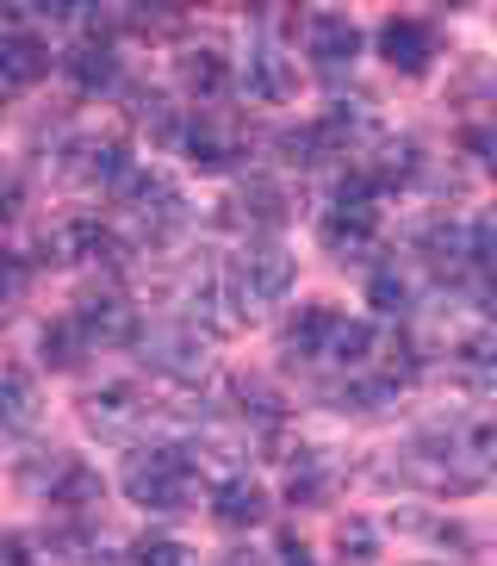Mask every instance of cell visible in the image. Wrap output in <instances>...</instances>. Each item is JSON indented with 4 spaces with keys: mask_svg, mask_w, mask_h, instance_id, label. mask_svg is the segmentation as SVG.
<instances>
[{
    "mask_svg": "<svg viewBox=\"0 0 497 566\" xmlns=\"http://www.w3.org/2000/svg\"><path fill=\"white\" fill-rule=\"evenodd\" d=\"M398 480L416 485V492H479L497 480V411L461 417V423H442V430L416 436L398 449Z\"/></svg>",
    "mask_w": 497,
    "mask_h": 566,
    "instance_id": "6da1fadb",
    "label": "cell"
},
{
    "mask_svg": "<svg viewBox=\"0 0 497 566\" xmlns=\"http://www.w3.org/2000/svg\"><path fill=\"white\" fill-rule=\"evenodd\" d=\"M380 187L367 181L361 168H342L336 187L324 193V212H317V243L336 255V262H367L380 255V206H373Z\"/></svg>",
    "mask_w": 497,
    "mask_h": 566,
    "instance_id": "7a4b0ae2",
    "label": "cell"
},
{
    "mask_svg": "<svg viewBox=\"0 0 497 566\" xmlns=\"http://www.w3.org/2000/svg\"><path fill=\"white\" fill-rule=\"evenodd\" d=\"M118 485L125 499L144 504V511H193L199 499V461L175 442H137L118 467Z\"/></svg>",
    "mask_w": 497,
    "mask_h": 566,
    "instance_id": "3957f363",
    "label": "cell"
},
{
    "mask_svg": "<svg viewBox=\"0 0 497 566\" xmlns=\"http://www.w3.org/2000/svg\"><path fill=\"white\" fill-rule=\"evenodd\" d=\"M137 361H144L149 374L175 380V386L212 380V349H205V331H199V324H187V317L144 324V331H137Z\"/></svg>",
    "mask_w": 497,
    "mask_h": 566,
    "instance_id": "277c9868",
    "label": "cell"
},
{
    "mask_svg": "<svg viewBox=\"0 0 497 566\" xmlns=\"http://www.w3.org/2000/svg\"><path fill=\"white\" fill-rule=\"evenodd\" d=\"M224 274H231V286H236V300H243V312H248V324L267 312L274 300H286L293 293V255L274 243V237H248L243 250L224 262Z\"/></svg>",
    "mask_w": 497,
    "mask_h": 566,
    "instance_id": "5b68a950",
    "label": "cell"
},
{
    "mask_svg": "<svg viewBox=\"0 0 497 566\" xmlns=\"http://www.w3.org/2000/svg\"><path fill=\"white\" fill-rule=\"evenodd\" d=\"M118 206H125V218H131L137 231H149V243L187 224V193L168 181L162 168H131L125 187H118Z\"/></svg>",
    "mask_w": 497,
    "mask_h": 566,
    "instance_id": "8992f818",
    "label": "cell"
},
{
    "mask_svg": "<svg viewBox=\"0 0 497 566\" xmlns=\"http://www.w3.org/2000/svg\"><path fill=\"white\" fill-rule=\"evenodd\" d=\"M63 181L82 187V193H99V187H125V175H131V156H125V137L113 132H82L75 144L63 150Z\"/></svg>",
    "mask_w": 497,
    "mask_h": 566,
    "instance_id": "52a82bcc",
    "label": "cell"
},
{
    "mask_svg": "<svg viewBox=\"0 0 497 566\" xmlns=\"http://www.w3.org/2000/svg\"><path fill=\"white\" fill-rule=\"evenodd\" d=\"M149 417H156L149 392H137V386H125V380L99 386V392H87V399H82V423L94 436H106V442H131V449H137V436L149 430Z\"/></svg>",
    "mask_w": 497,
    "mask_h": 566,
    "instance_id": "ba28073f",
    "label": "cell"
},
{
    "mask_svg": "<svg viewBox=\"0 0 497 566\" xmlns=\"http://www.w3.org/2000/svg\"><path fill=\"white\" fill-rule=\"evenodd\" d=\"M187 324H199L205 336H236L248 324L243 300H236V286L224 268H199L193 281H187Z\"/></svg>",
    "mask_w": 497,
    "mask_h": 566,
    "instance_id": "9c48e42d",
    "label": "cell"
},
{
    "mask_svg": "<svg viewBox=\"0 0 497 566\" xmlns=\"http://www.w3.org/2000/svg\"><path fill=\"white\" fill-rule=\"evenodd\" d=\"M50 63H63V56H50V38L32 32V13L25 7L7 13V32H0V87L25 94L38 75H50Z\"/></svg>",
    "mask_w": 497,
    "mask_h": 566,
    "instance_id": "30bf717a",
    "label": "cell"
},
{
    "mask_svg": "<svg viewBox=\"0 0 497 566\" xmlns=\"http://www.w3.org/2000/svg\"><path fill=\"white\" fill-rule=\"evenodd\" d=\"M298 32H305V56H311V69L324 82H336V75H348L361 63V25L348 13H305Z\"/></svg>",
    "mask_w": 497,
    "mask_h": 566,
    "instance_id": "8fae6325",
    "label": "cell"
},
{
    "mask_svg": "<svg viewBox=\"0 0 497 566\" xmlns=\"http://www.w3.org/2000/svg\"><path fill=\"white\" fill-rule=\"evenodd\" d=\"M38 250H44V262H113L118 255V237L99 224V218L75 212V218H56V224H44V237H38Z\"/></svg>",
    "mask_w": 497,
    "mask_h": 566,
    "instance_id": "7c38bea8",
    "label": "cell"
},
{
    "mask_svg": "<svg viewBox=\"0 0 497 566\" xmlns=\"http://www.w3.org/2000/svg\"><path fill=\"white\" fill-rule=\"evenodd\" d=\"M380 56L398 69V75H430V63L442 56V32H435L430 19H416V13H392L380 25Z\"/></svg>",
    "mask_w": 497,
    "mask_h": 566,
    "instance_id": "4fadbf2b",
    "label": "cell"
},
{
    "mask_svg": "<svg viewBox=\"0 0 497 566\" xmlns=\"http://www.w3.org/2000/svg\"><path fill=\"white\" fill-rule=\"evenodd\" d=\"M181 156L193 168H231L236 156H243V132H236V118H224L212 106V113H199L187 118V137H181Z\"/></svg>",
    "mask_w": 497,
    "mask_h": 566,
    "instance_id": "5bb4252c",
    "label": "cell"
},
{
    "mask_svg": "<svg viewBox=\"0 0 497 566\" xmlns=\"http://www.w3.org/2000/svg\"><path fill=\"white\" fill-rule=\"evenodd\" d=\"M68 75V82L82 87V94H99V87L118 82V51H113V19L99 25V32H82L75 44L63 51V63H56Z\"/></svg>",
    "mask_w": 497,
    "mask_h": 566,
    "instance_id": "9a60e30c",
    "label": "cell"
},
{
    "mask_svg": "<svg viewBox=\"0 0 497 566\" xmlns=\"http://www.w3.org/2000/svg\"><path fill=\"white\" fill-rule=\"evenodd\" d=\"M236 82H243V94L248 101H267V106H281L286 94H293V56L281 51V44H274V38H255V44H248V63H243V75H236Z\"/></svg>",
    "mask_w": 497,
    "mask_h": 566,
    "instance_id": "2e32d148",
    "label": "cell"
},
{
    "mask_svg": "<svg viewBox=\"0 0 497 566\" xmlns=\"http://www.w3.org/2000/svg\"><path fill=\"white\" fill-rule=\"evenodd\" d=\"M286 212H293V200H286L281 181H267V175H248V181H236V193H231V224H243L248 237H255V231H281Z\"/></svg>",
    "mask_w": 497,
    "mask_h": 566,
    "instance_id": "e0dca14e",
    "label": "cell"
},
{
    "mask_svg": "<svg viewBox=\"0 0 497 566\" xmlns=\"http://www.w3.org/2000/svg\"><path fill=\"white\" fill-rule=\"evenodd\" d=\"M181 87L199 101V113H212V106L231 94V56L218 51V44H193V51H181Z\"/></svg>",
    "mask_w": 497,
    "mask_h": 566,
    "instance_id": "ac0fdd59",
    "label": "cell"
},
{
    "mask_svg": "<svg viewBox=\"0 0 497 566\" xmlns=\"http://www.w3.org/2000/svg\"><path fill=\"white\" fill-rule=\"evenodd\" d=\"M330 324H336L330 305H298V312L281 324V355H286V367H317Z\"/></svg>",
    "mask_w": 497,
    "mask_h": 566,
    "instance_id": "d6986e66",
    "label": "cell"
},
{
    "mask_svg": "<svg viewBox=\"0 0 497 566\" xmlns=\"http://www.w3.org/2000/svg\"><path fill=\"white\" fill-rule=\"evenodd\" d=\"M75 317H82V331L94 336V343H137V312L118 293H87L82 305H75Z\"/></svg>",
    "mask_w": 497,
    "mask_h": 566,
    "instance_id": "ffe728a7",
    "label": "cell"
},
{
    "mask_svg": "<svg viewBox=\"0 0 497 566\" xmlns=\"http://www.w3.org/2000/svg\"><path fill=\"white\" fill-rule=\"evenodd\" d=\"M447 374H454V386H466V392H497V343L491 336H461V343L447 349Z\"/></svg>",
    "mask_w": 497,
    "mask_h": 566,
    "instance_id": "44dd1931",
    "label": "cell"
},
{
    "mask_svg": "<svg viewBox=\"0 0 497 566\" xmlns=\"http://www.w3.org/2000/svg\"><path fill=\"white\" fill-rule=\"evenodd\" d=\"M212 516L224 523V530H255V523L267 516V492L248 480V473H231V480L212 492Z\"/></svg>",
    "mask_w": 497,
    "mask_h": 566,
    "instance_id": "7402d4cb",
    "label": "cell"
},
{
    "mask_svg": "<svg viewBox=\"0 0 497 566\" xmlns=\"http://www.w3.org/2000/svg\"><path fill=\"white\" fill-rule=\"evenodd\" d=\"M131 118L144 125L149 137H156V144H168V150H181L187 118H193V113H181V106L168 101L162 87H137V94H131Z\"/></svg>",
    "mask_w": 497,
    "mask_h": 566,
    "instance_id": "603a6c76",
    "label": "cell"
},
{
    "mask_svg": "<svg viewBox=\"0 0 497 566\" xmlns=\"http://www.w3.org/2000/svg\"><path fill=\"white\" fill-rule=\"evenodd\" d=\"M367 300L380 305L385 317H404V312L416 305V274L392 255L385 268H373V274H367Z\"/></svg>",
    "mask_w": 497,
    "mask_h": 566,
    "instance_id": "cb8c5ba5",
    "label": "cell"
},
{
    "mask_svg": "<svg viewBox=\"0 0 497 566\" xmlns=\"http://www.w3.org/2000/svg\"><path fill=\"white\" fill-rule=\"evenodd\" d=\"M94 349L99 343L82 331V317L75 312H63L56 324H44V367H82Z\"/></svg>",
    "mask_w": 497,
    "mask_h": 566,
    "instance_id": "d4e9b609",
    "label": "cell"
},
{
    "mask_svg": "<svg viewBox=\"0 0 497 566\" xmlns=\"http://www.w3.org/2000/svg\"><path fill=\"white\" fill-rule=\"evenodd\" d=\"M0 417H7V436H25L38 423V392H32V374H25V367H7V380H0Z\"/></svg>",
    "mask_w": 497,
    "mask_h": 566,
    "instance_id": "484cf974",
    "label": "cell"
},
{
    "mask_svg": "<svg viewBox=\"0 0 497 566\" xmlns=\"http://www.w3.org/2000/svg\"><path fill=\"white\" fill-rule=\"evenodd\" d=\"M286 492L293 504H324L330 499V467H324V449H298L293 467H286Z\"/></svg>",
    "mask_w": 497,
    "mask_h": 566,
    "instance_id": "4316f807",
    "label": "cell"
},
{
    "mask_svg": "<svg viewBox=\"0 0 497 566\" xmlns=\"http://www.w3.org/2000/svg\"><path fill=\"white\" fill-rule=\"evenodd\" d=\"M131 566H193V554L175 535H144V542H131Z\"/></svg>",
    "mask_w": 497,
    "mask_h": 566,
    "instance_id": "83f0119b",
    "label": "cell"
},
{
    "mask_svg": "<svg viewBox=\"0 0 497 566\" xmlns=\"http://www.w3.org/2000/svg\"><path fill=\"white\" fill-rule=\"evenodd\" d=\"M281 566H317V554L305 548L298 535H286V542H281Z\"/></svg>",
    "mask_w": 497,
    "mask_h": 566,
    "instance_id": "f1b7e54d",
    "label": "cell"
},
{
    "mask_svg": "<svg viewBox=\"0 0 497 566\" xmlns=\"http://www.w3.org/2000/svg\"><path fill=\"white\" fill-rule=\"evenodd\" d=\"M479 305H485V317L497 324V274H485V281H479Z\"/></svg>",
    "mask_w": 497,
    "mask_h": 566,
    "instance_id": "f546056e",
    "label": "cell"
},
{
    "mask_svg": "<svg viewBox=\"0 0 497 566\" xmlns=\"http://www.w3.org/2000/svg\"><path fill=\"white\" fill-rule=\"evenodd\" d=\"M224 566H267V560H255V548H231V554H224Z\"/></svg>",
    "mask_w": 497,
    "mask_h": 566,
    "instance_id": "4dcf8cb0",
    "label": "cell"
}]
</instances>
